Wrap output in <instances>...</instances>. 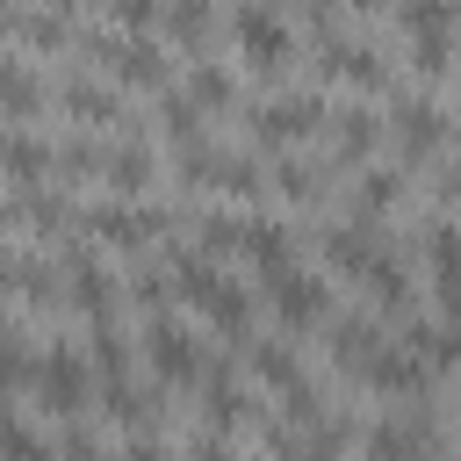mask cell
Segmentation results:
<instances>
[{"label": "cell", "instance_id": "31", "mask_svg": "<svg viewBox=\"0 0 461 461\" xmlns=\"http://www.w3.org/2000/svg\"><path fill=\"white\" fill-rule=\"evenodd\" d=\"M122 360H130V353H122V339H115V324H94V367H101V375L115 382V375H122Z\"/></svg>", "mask_w": 461, "mask_h": 461}, {"label": "cell", "instance_id": "25", "mask_svg": "<svg viewBox=\"0 0 461 461\" xmlns=\"http://www.w3.org/2000/svg\"><path fill=\"white\" fill-rule=\"evenodd\" d=\"M158 130L187 151V144H202V108H194L187 94H166V101H158Z\"/></svg>", "mask_w": 461, "mask_h": 461}, {"label": "cell", "instance_id": "3", "mask_svg": "<svg viewBox=\"0 0 461 461\" xmlns=\"http://www.w3.org/2000/svg\"><path fill=\"white\" fill-rule=\"evenodd\" d=\"M317 122H324V101H317V94H274V101L252 115V137H259L267 151H281V144H303Z\"/></svg>", "mask_w": 461, "mask_h": 461}, {"label": "cell", "instance_id": "32", "mask_svg": "<svg viewBox=\"0 0 461 461\" xmlns=\"http://www.w3.org/2000/svg\"><path fill=\"white\" fill-rule=\"evenodd\" d=\"M367 447H375V454H418V447H432V439H425L418 425H382Z\"/></svg>", "mask_w": 461, "mask_h": 461}, {"label": "cell", "instance_id": "16", "mask_svg": "<svg viewBox=\"0 0 461 461\" xmlns=\"http://www.w3.org/2000/svg\"><path fill=\"white\" fill-rule=\"evenodd\" d=\"M43 101H50V86L22 58H0V115L7 122H29V115H43Z\"/></svg>", "mask_w": 461, "mask_h": 461}, {"label": "cell", "instance_id": "17", "mask_svg": "<svg viewBox=\"0 0 461 461\" xmlns=\"http://www.w3.org/2000/svg\"><path fill=\"white\" fill-rule=\"evenodd\" d=\"M101 180H108L122 202H137V194L151 187V151H144V144H108V151H101Z\"/></svg>", "mask_w": 461, "mask_h": 461}, {"label": "cell", "instance_id": "5", "mask_svg": "<svg viewBox=\"0 0 461 461\" xmlns=\"http://www.w3.org/2000/svg\"><path fill=\"white\" fill-rule=\"evenodd\" d=\"M267 281H274V310H281V324H288V331H310V324H324V317H331V288H324L317 274L281 267V274H267Z\"/></svg>", "mask_w": 461, "mask_h": 461}, {"label": "cell", "instance_id": "40", "mask_svg": "<svg viewBox=\"0 0 461 461\" xmlns=\"http://www.w3.org/2000/svg\"><path fill=\"white\" fill-rule=\"evenodd\" d=\"M43 7H58V14H72V7H86V0H43Z\"/></svg>", "mask_w": 461, "mask_h": 461}, {"label": "cell", "instance_id": "1", "mask_svg": "<svg viewBox=\"0 0 461 461\" xmlns=\"http://www.w3.org/2000/svg\"><path fill=\"white\" fill-rule=\"evenodd\" d=\"M230 43H238V58H245L252 72H281V65L295 58V29H288V14H274L267 0H245V7L230 14Z\"/></svg>", "mask_w": 461, "mask_h": 461}, {"label": "cell", "instance_id": "12", "mask_svg": "<svg viewBox=\"0 0 461 461\" xmlns=\"http://www.w3.org/2000/svg\"><path fill=\"white\" fill-rule=\"evenodd\" d=\"M324 72L331 79H353L360 94H382L389 86V65H382L375 43H324Z\"/></svg>", "mask_w": 461, "mask_h": 461}, {"label": "cell", "instance_id": "6", "mask_svg": "<svg viewBox=\"0 0 461 461\" xmlns=\"http://www.w3.org/2000/svg\"><path fill=\"white\" fill-rule=\"evenodd\" d=\"M79 223H86V238H101V245H115V252H137V245H151V238L166 230L158 209H130V202H115V209H86Z\"/></svg>", "mask_w": 461, "mask_h": 461}, {"label": "cell", "instance_id": "21", "mask_svg": "<svg viewBox=\"0 0 461 461\" xmlns=\"http://www.w3.org/2000/svg\"><path fill=\"white\" fill-rule=\"evenodd\" d=\"M166 36L180 43V50H202L209 43V29H216V14H209V0H166Z\"/></svg>", "mask_w": 461, "mask_h": 461}, {"label": "cell", "instance_id": "7", "mask_svg": "<svg viewBox=\"0 0 461 461\" xmlns=\"http://www.w3.org/2000/svg\"><path fill=\"white\" fill-rule=\"evenodd\" d=\"M425 375H432V367H425L411 346H375L367 367H360V382L382 389V396H425Z\"/></svg>", "mask_w": 461, "mask_h": 461}, {"label": "cell", "instance_id": "33", "mask_svg": "<svg viewBox=\"0 0 461 461\" xmlns=\"http://www.w3.org/2000/svg\"><path fill=\"white\" fill-rule=\"evenodd\" d=\"M238 230H245L238 216H202V252H209V259H216V252H230V245H238Z\"/></svg>", "mask_w": 461, "mask_h": 461}, {"label": "cell", "instance_id": "24", "mask_svg": "<svg viewBox=\"0 0 461 461\" xmlns=\"http://www.w3.org/2000/svg\"><path fill=\"white\" fill-rule=\"evenodd\" d=\"M411 353L425 367H461V331L454 324H411Z\"/></svg>", "mask_w": 461, "mask_h": 461}, {"label": "cell", "instance_id": "29", "mask_svg": "<svg viewBox=\"0 0 461 461\" xmlns=\"http://www.w3.org/2000/svg\"><path fill=\"white\" fill-rule=\"evenodd\" d=\"M22 382H36V353H29L22 331L0 324V389H22Z\"/></svg>", "mask_w": 461, "mask_h": 461}, {"label": "cell", "instance_id": "27", "mask_svg": "<svg viewBox=\"0 0 461 461\" xmlns=\"http://www.w3.org/2000/svg\"><path fill=\"white\" fill-rule=\"evenodd\" d=\"M22 43H29V50H65V43H79V36H72V22H65L58 7H43V14H22Z\"/></svg>", "mask_w": 461, "mask_h": 461}, {"label": "cell", "instance_id": "4", "mask_svg": "<svg viewBox=\"0 0 461 461\" xmlns=\"http://www.w3.org/2000/svg\"><path fill=\"white\" fill-rule=\"evenodd\" d=\"M389 137H396V151H403V158H432V151H447L454 122H447L432 101H418V94H411V101H396V108H389Z\"/></svg>", "mask_w": 461, "mask_h": 461}, {"label": "cell", "instance_id": "38", "mask_svg": "<svg viewBox=\"0 0 461 461\" xmlns=\"http://www.w3.org/2000/svg\"><path fill=\"white\" fill-rule=\"evenodd\" d=\"M7 29H22V14H14V0H0V36H7Z\"/></svg>", "mask_w": 461, "mask_h": 461}, {"label": "cell", "instance_id": "20", "mask_svg": "<svg viewBox=\"0 0 461 461\" xmlns=\"http://www.w3.org/2000/svg\"><path fill=\"white\" fill-rule=\"evenodd\" d=\"M58 108H72L86 130H108V122L122 115V108H115V94H108V86H94V79H65V86H58Z\"/></svg>", "mask_w": 461, "mask_h": 461}, {"label": "cell", "instance_id": "19", "mask_svg": "<svg viewBox=\"0 0 461 461\" xmlns=\"http://www.w3.org/2000/svg\"><path fill=\"white\" fill-rule=\"evenodd\" d=\"M187 101H194L202 115H223V108L238 101V79H230L216 58H194V72H187Z\"/></svg>", "mask_w": 461, "mask_h": 461}, {"label": "cell", "instance_id": "8", "mask_svg": "<svg viewBox=\"0 0 461 461\" xmlns=\"http://www.w3.org/2000/svg\"><path fill=\"white\" fill-rule=\"evenodd\" d=\"M36 389H43V411H50V418L86 411V360H79V353H50V360H36Z\"/></svg>", "mask_w": 461, "mask_h": 461}, {"label": "cell", "instance_id": "11", "mask_svg": "<svg viewBox=\"0 0 461 461\" xmlns=\"http://www.w3.org/2000/svg\"><path fill=\"white\" fill-rule=\"evenodd\" d=\"M0 173H7L14 187H36V180L58 173V151H50L43 137H29V130H0Z\"/></svg>", "mask_w": 461, "mask_h": 461}, {"label": "cell", "instance_id": "26", "mask_svg": "<svg viewBox=\"0 0 461 461\" xmlns=\"http://www.w3.org/2000/svg\"><path fill=\"white\" fill-rule=\"evenodd\" d=\"M353 202H360V216H367V223H375V216H389V209L403 202V173H360Z\"/></svg>", "mask_w": 461, "mask_h": 461}, {"label": "cell", "instance_id": "18", "mask_svg": "<svg viewBox=\"0 0 461 461\" xmlns=\"http://www.w3.org/2000/svg\"><path fill=\"white\" fill-rule=\"evenodd\" d=\"M403 29H411V43H454L461 7L454 0H403Z\"/></svg>", "mask_w": 461, "mask_h": 461}, {"label": "cell", "instance_id": "15", "mask_svg": "<svg viewBox=\"0 0 461 461\" xmlns=\"http://www.w3.org/2000/svg\"><path fill=\"white\" fill-rule=\"evenodd\" d=\"M65 281H72V288H65V295H72V310H86L94 324H108V310H115V281H108L86 252H72V259H65Z\"/></svg>", "mask_w": 461, "mask_h": 461}, {"label": "cell", "instance_id": "2", "mask_svg": "<svg viewBox=\"0 0 461 461\" xmlns=\"http://www.w3.org/2000/svg\"><path fill=\"white\" fill-rule=\"evenodd\" d=\"M173 274H180V295H187V303H194V310H202V317H209L216 331H230V339H245V324H252V310H245V295H238V288H230V281H223V274L209 267V252H187V259H180Z\"/></svg>", "mask_w": 461, "mask_h": 461}, {"label": "cell", "instance_id": "30", "mask_svg": "<svg viewBox=\"0 0 461 461\" xmlns=\"http://www.w3.org/2000/svg\"><path fill=\"white\" fill-rule=\"evenodd\" d=\"M274 187H281L288 202H310V194H317V173L295 166V158H281V166H274Z\"/></svg>", "mask_w": 461, "mask_h": 461}, {"label": "cell", "instance_id": "35", "mask_svg": "<svg viewBox=\"0 0 461 461\" xmlns=\"http://www.w3.org/2000/svg\"><path fill=\"white\" fill-rule=\"evenodd\" d=\"M0 454H43V439L29 425H0Z\"/></svg>", "mask_w": 461, "mask_h": 461}, {"label": "cell", "instance_id": "10", "mask_svg": "<svg viewBox=\"0 0 461 461\" xmlns=\"http://www.w3.org/2000/svg\"><path fill=\"white\" fill-rule=\"evenodd\" d=\"M144 360H151L166 382H194V375H202V353H194V339H187L180 324H166V317H151V331H144Z\"/></svg>", "mask_w": 461, "mask_h": 461}, {"label": "cell", "instance_id": "37", "mask_svg": "<svg viewBox=\"0 0 461 461\" xmlns=\"http://www.w3.org/2000/svg\"><path fill=\"white\" fill-rule=\"evenodd\" d=\"M353 14H382V7H396V0H346Z\"/></svg>", "mask_w": 461, "mask_h": 461}, {"label": "cell", "instance_id": "13", "mask_svg": "<svg viewBox=\"0 0 461 461\" xmlns=\"http://www.w3.org/2000/svg\"><path fill=\"white\" fill-rule=\"evenodd\" d=\"M238 252H245L259 274H281V267H295V238H288V223H274V216H252V223L238 230Z\"/></svg>", "mask_w": 461, "mask_h": 461}, {"label": "cell", "instance_id": "23", "mask_svg": "<svg viewBox=\"0 0 461 461\" xmlns=\"http://www.w3.org/2000/svg\"><path fill=\"white\" fill-rule=\"evenodd\" d=\"M375 346H382V339H375V324H367V317H346V324H331V360H339V367H353V375H360Z\"/></svg>", "mask_w": 461, "mask_h": 461}, {"label": "cell", "instance_id": "39", "mask_svg": "<svg viewBox=\"0 0 461 461\" xmlns=\"http://www.w3.org/2000/svg\"><path fill=\"white\" fill-rule=\"evenodd\" d=\"M7 288H14V259L0 252V295H7Z\"/></svg>", "mask_w": 461, "mask_h": 461}, {"label": "cell", "instance_id": "41", "mask_svg": "<svg viewBox=\"0 0 461 461\" xmlns=\"http://www.w3.org/2000/svg\"><path fill=\"white\" fill-rule=\"evenodd\" d=\"M0 230H14V202H0Z\"/></svg>", "mask_w": 461, "mask_h": 461}, {"label": "cell", "instance_id": "14", "mask_svg": "<svg viewBox=\"0 0 461 461\" xmlns=\"http://www.w3.org/2000/svg\"><path fill=\"white\" fill-rule=\"evenodd\" d=\"M324 259H331V267H339V274H346V281H367V267H375V259H382V245H375V223H367V216H360V223H353V230H346V223H339V230H331V238H324Z\"/></svg>", "mask_w": 461, "mask_h": 461}, {"label": "cell", "instance_id": "28", "mask_svg": "<svg viewBox=\"0 0 461 461\" xmlns=\"http://www.w3.org/2000/svg\"><path fill=\"white\" fill-rule=\"evenodd\" d=\"M252 367H259V382H274V389L303 382V367H295V353H288L281 339H252Z\"/></svg>", "mask_w": 461, "mask_h": 461}, {"label": "cell", "instance_id": "9", "mask_svg": "<svg viewBox=\"0 0 461 461\" xmlns=\"http://www.w3.org/2000/svg\"><path fill=\"white\" fill-rule=\"evenodd\" d=\"M425 259H432L439 310L461 324V223H432V230H425Z\"/></svg>", "mask_w": 461, "mask_h": 461}, {"label": "cell", "instance_id": "36", "mask_svg": "<svg viewBox=\"0 0 461 461\" xmlns=\"http://www.w3.org/2000/svg\"><path fill=\"white\" fill-rule=\"evenodd\" d=\"M439 202H447V209L461 216V173H447V180H439Z\"/></svg>", "mask_w": 461, "mask_h": 461}, {"label": "cell", "instance_id": "34", "mask_svg": "<svg viewBox=\"0 0 461 461\" xmlns=\"http://www.w3.org/2000/svg\"><path fill=\"white\" fill-rule=\"evenodd\" d=\"M108 14H115L122 29H151V22L166 14V0H108Z\"/></svg>", "mask_w": 461, "mask_h": 461}, {"label": "cell", "instance_id": "22", "mask_svg": "<svg viewBox=\"0 0 461 461\" xmlns=\"http://www.w3.org/2000/svg\"><path fill=\"white\" fill-rule=\"evenodd\" d=\"M375 137H382V122H375L367 108H346V115H339V130H331V151L353 166V158H367V151H375Z\"/></svg>", "mask_w": 461, "mask_h": 461}]
</instances>
